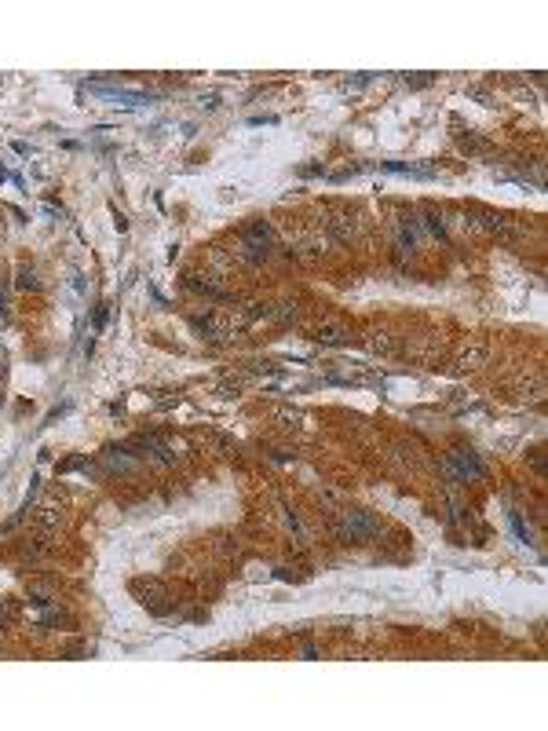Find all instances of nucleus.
I'll list each match as a JSON object with an SVG mask.
<instances>
[{
  "label": "nucleus",
  "instance_id": "obj_1",
  "mask_svg": "<svg viewBox=\"0 0 548 731\" xmlns=\"http://www.w3.org/2000/svg\"><path fill=\"white\" fill-rule=\"evenodd\" d=\"M337 534L344 537V542H369V537L380 534V523L373 512H359V508H347V512L337 516Z\"/></svg>",
  "mask_w": 548,
  "mask_h": 731
},
{
  "label": "nucleus",
  "instance_id": "obj_2",
  "mask_svg": "<svg viewBox=\"0 0 548 731\" xmlns=\"http://www.w3.org/2000/svg\"><path fill=\"white\" fill-rule=\"evenodd\" d=\"M446 475L449 479H482V461L475 457V450L468 447H454L446 454Z\"/></svg>",
  "mask_w": 548,
  "mask_h": 731
},
{
  "label": "nucleus",
  "instance_id": "obj_3",
  "mask_svg": "<svg viewBox=\"0 0 548 731\" xmlns=\"http://www.w3.org/2000/svg\"><path fill=\"white\" fill-rule=\"evenodd\" d=\"M132 592H136V600L143 603L146 611H154V615H169V592H165V585H157V582H132Z\"/></svg>",
  "mask_w": 548,
  "mask_h": 731
},
{
  "label": "nucleus",
  "instance_id": "obj_4",
  "mask_svg": "<svg viewBox=\"0 0 548 731\" xmlns=\"http://www.w3.org/2000/svg\"><path fill=\"white\" fill-rule=\"evenodd\" d=\"M314 340L318 344H326V347H340V344H351V326L344 319H326V322H318L314 329Z\"/></svg>",
  "mask_w": 548,
  "mask_h": 731
},
{
  "label": "nucleus",
  "instance_id": "obj_5",
  "mask_svg": "<svg viewBox=\"0 0 548 731\" xmlns=\"http://www.w3.org/2000/svg\"><path fill=\"white\" fill-rule=\"evenodd\" d=\"M487 355H490V347H487V340H479V337H472L464 347H461V355H457V366L461 369H479L482 362H487Z\"/></svg>",
  "mask_w": 548,
  "mask_h": 731
},
{
  "label": "nucleus",
  "instance_id": "obj_6",
  "mask_svg": "<svg viewBox=\"0 0 548 731\" xmlns=\"http://www.w3.org/2000/svg\"><path fill=\"white\" fill-rule=\"evenodd\" d=\"M186 285H190L194 293H205L209 300H227V297H231L227 289H223V285H216L212 278H201V274H190V278H186Z\"/></svg>",
  "mask_w": 548,
  "mask_h": 731
},
{
  "label": "nucleus",
  "instance_id": "obj_7",
  "mask_svg": "<svg viewBox=\"0 0 548 731\" xmlns=\"http://www.w3.org/2000/svg\"><path fill=\"white\" fill-rule=\"evenodd\" d=\"M424 227H428L432 234L446 238V219H442V212H439L435 205H424Z\"/></svg>",
  "mask_w": 548,
  "mask_h": 731
},
{
  "label": "nucleus",
  "instance_id": "obj_8",
  "mask_svg": "<svg viewBox=\"0 0 548 731\" xmlns=\"http://www.w3.org/2000/svg\"><path fill=\"white\" fill-rule=\"evenodd\" d=\"M59 523H62V508H59V504H44V508H41V530L51 534Z\"/></svg>",
  "mask_w": 548,
  "mask_h": 731
},
{
  "label": "nucleus",
  "instance_id": "obj_9",
  "mask_svg": "<svg viewBox=\"0 0 548 731\" xmlns=\"http://www.w3.org/2000/svg\"><path fill=\"white\" fill-rule=\"evenodd\" d=\"M369 347L377 355H392L395 352V340H392V333H369Z\"/></svg>",
  "mask_w": 548,
  "mask_h": 731
},
{
  "label": "nucleus",
  "instance_id": "obj_10",
  "mask_svg": "<svg viewBox=\"0 0 548 731\" xmlns=\"http://www.w3.org/2000/svg\"><path fill=\"white\" fill-rule=\"evenodd\" d=\"M544 395V377H530L519 384V399H541Z\"/></svg>",
  "mask_w": 548,
  "mask_h": 731
},
{
  "label": "nucleus",
  "instance_id": "obj_11",
  "mask_svg": "<svg viewBox=\"0 0 548 731\" xmlns=\"http://www.w3.org/2000/svg\"><path fill=\"white\" fill-rule=\"evenodd\" d=\"M19 289H41V282H37V274L29 271V267H19Z\"/></svg>",
  "mask_w": 548,
  "mask_h": 731
},
{
  "label": "nucleus",
  "instance_id": "obj_12",
  "mask_svg": "<svg viewBox=\"0 0 548 731\" xmlns=\"http://www.w3.org/2000/svg\"><path fill=\"white\" fill-rule=\"evenodd\" d=\"M461 146H464V150H490V143H482V139H475V136L461 139Z\"/></svg>",
  "mask_w": 548,
  "mask_h": 731
},
{
  "label": "nucleus",
  "instance_id": "obj_13",
  "mask_svg": "<svg viewBox=\"0 0 548 731\" xmlns=\"http://www.w3.org/2000/svg\"><path fill=\"white\" fill-rule=\"evenodd\" d=\"M4 618H8V615H4V607H0V625H4Z\"/></svg>",
  "mask_w": 548,
  "mask_h": 731
}]
</instances>
